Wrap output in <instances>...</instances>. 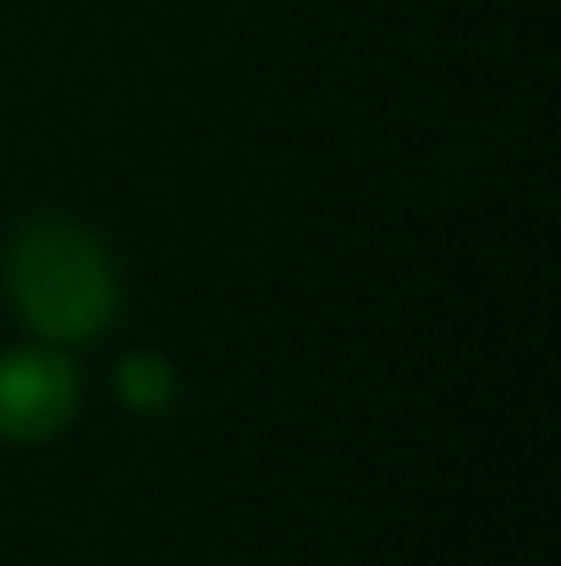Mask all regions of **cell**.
Masks as SVG:
<instances>
[{
	"label": "cell",
	"instance_id": "1",
	"mask_svg": "<svg viewBox=\"0 0 561 566\" xmlns=\"http://www.w3.org/2000/svg\"><path fill=\"white\" fill-rule=\"evenodd\" d=\"M6 292L17 319L50 347H83L111 331L122 286L105 242L72 220H33L6 253Z\"/></svg>",
	"mask_w": 561,
	"mask_h": 566
},
{
	"label": "cell",
	"instance_id": "2",
	"mask_svg": "<svg viewBox=\"0 0 561 566\" xmlns=\"http://www.w3.org/2000/svg\"><path fill=\"white\" fill-rule=\"evenodd\" d=\"M77 418V369L61 347L28 342L0 353V440L44 446Z\"/></svg>",
	"mask_w": 561,
	"mask_h": 566
},
{
	"label": "cell",
	"instance_id": "3",
	"mask_svg": "<svg viewBox=\"0 0 561 566\" xmlns=\"http://www.w3.org/2000/svg\"><path fill=\"white\" fill-rule=\"evenodd\" d=\"M116 396H122V407H133V412H160V407H172V396H177V375H172L166 358L133 353V358L116 364Z\"/></svg>",
	"mask_w": 561,
	"mask_h": 566
}]
</instances>
